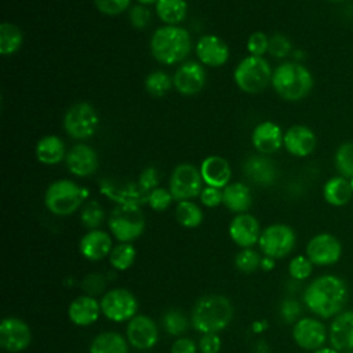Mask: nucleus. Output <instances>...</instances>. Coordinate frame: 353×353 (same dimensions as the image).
Instances as JSON below:
<instances>
[{
  "mask_svg": "<svg viewBox=\"0 0 353 353\" xmlns=\"http://www.w3.org/2000/svg\"><path fill=\"white\" fill-rule=\"evenodd\" d=\"M349 291L346 283L335 274H321L303 291L305 306L319 319H334L343 312Z\"/></svg>",
  "mask_w": 353,
  "mask_h": 353,
  "instance_id": "nucleus-1",
  "label": "nucleus"
},
{
  "mask_svg": "<svg viewBox=\"0 0 353 353\" xmlns=\"http://www.w3.org/2000/svg\"><path fill=\"white\" fill-rule=\"evenodd\" d=\"M232 319V302L221 294H207L200 296L190 312V324L200 334H218L230 324Z\"/></svg>",
  "mask_w": 353,
  "mask_h": 353,
  "instance_id": "nucleus-2",
  "label": "nucleus"
},
{
  "mask_svg": "<svg viewBox=\"0 0 353 353\" xmlns=\"http://www.w3.org/2000/svg\"><path fill=\"white\" fill-rule=\"evenodd\" d=\"M314 85L312 72L299 62H283L272 76V87L276 94L290 102L306 98Z\"/></svg>",
  "mask_w": 353,
  "mask_h": 353,
  "instance_id": "nucleus-3",
  "label": "nucleus"
},
{
  "mask_svg": "<svg viewBox=\"0 0 353 353\" xmlns=\"http://www.w3.org/2000/svg\"><path fill=\"white\" fill-rule=\"evenodd\" d=\"M150 52L156 61L164 65L182 62L190 52V34L181 26L165 25L152 34Z\"/></svg>",
  "mask_w": 353,
  "mask_h": 353,
  "instance_id": "nucleus-4",
  "label": "nucleus"
},
{
  "mask_svg": "<svg viewBox=\"0 0 353 353\" xmlns=\"http://www.w3.org/2000/svg\"><path fill=\"white\" fill-rule=\"evenodd\" d=\"M88 189L70 179H58L50 183L44 193L46 208L58 216L76 212L87 200Z\"/></svg>",
  "mask_w": 353,
  "mask_h": 353,
  "instance_id": "nucleus-5",
  "label": "nucleus"
},
{
  "mask_svg": "<svg viewBox=\"0 0 353 353\" xmlns=\"http://www.w3.org/2000/svg\"><path fill=\"white\" fill-rule=\"evenodd\" d=\"M273 70L268 61L262 57L248 55L243 58L234 72L233 79L237 87L247 94H259L272 84Z\"/></svg>",
  "mask_w": 353,
  "mask_h": 353,
  "instance_id": "nucleus-6",
  "label": "nucleus"
},
{
  "mask_svg": "<svg viewBox=\"0 0 353 353\" xmlns=\"http://www.w3.org/2000/svg\"><path fill=\"white\" fill-rule=\"evenodd\" d=\"M108 226L119 243H132L145 230V215L139 205L117 204L108 218Z\"/></svg>",
  "mask_w": 353,
  "mask_h": 353,
  "instance_id": "nucleus-7",
  "label": "nucleus"
},
{
  "mask_svg": "<svg viewBox=\"0 0 353 353\" xmlns=\"http://www.w3.org/2000/svg\"><path fill=\"white\" fill-rule=\"evenodd\" d=\"M62 124L70 138L84 141L97 132L99 116L88 102H77L65 112Z\"/></svg>",
  "mask_w": 353,
  "mask_h": 353,
  "instance_id": "nucleus-8",
  "label": "nucleus"
},
{
  "mask_svg": "<svg viewBox=\"0 0 353 353\" xmlns=\"http://www.w3.org/2000/svg\"><path fill=\"white\" fill-rule=\"evenodd\" d=\"M295 243L296 234L291 226L285 223H272L261 232L258 245L265 256L276 261L291 254Z\"/></svg>",
  "mask_w": 353,
  "mask_h": 353,
  "instance_id": "nucleus-9",
  "label": "nucleus"
},
{
  "mask_svg": "<svg viewBox=\"0 0 353 353\" xmlns=\"http://www.w3.org/2000/svg\"><path fill=\"white\" fill-rule=\"evenodd\" d=\"M102 314L114 323L130 321L138 312V301L135 295L123 287L110 288L101 298Z\"/></svg>",
  "mask_w": 353,
  "mask_h": 353,
  "instance_id": "nucleus-10",
  "label": "nucleus"
},
{
  "mask_svg": "<svg viewBox=\"0 0 353 353\" xmlns=\"http://www.w3.org/2000/svg\"><path fill=\"white\" fill-rule=\"evenodd\" d=\"M168 190L178 203L200 196L203 190V178L200 170L188 163L176 165L170 176Z\"/></svg>",
  "mask_w": 353,
  "mask_h": 353,
  "instance_id": "nucleus-11",
  "label": "nucleus"
},
{
  "mask_svg": "<svg viewBox=\"0 0 353 353\" xmlns=\"http://www.w3.org/2000/svg\"><path fill=\"white\" fill-rule=\"evenodd\" d=\"M305 254L314 266H331L341 259L342 244L332 233L321 232L307 241Z\"/></svg>",
  "mask_w": 353,
  "mask_h": 353,
  "instance_id": "nucleus-12",
  "label": "nucleus"
},
{
  "mask_svg": "<svg viewBox=\"0 0 353 353\" xmlns=\"http://www.w3.org/2000/svg\"><path fill=\"white\" fill-rule=\"evenodd\" d=\"M292 339L301 349L314 352L324 346L328 339V330L319 319L301 317L292 325Z\"/></svg>",
  "mask_w": 353,
  "mask_h": 353,
  "instance_id": "nucleus-13",
  "label": "nucleus"
},
{
  "mask_svg": "<svg viewBox=\"0 0 353 353\" xmlns=\"http://www.w3.org/2000/svg\"><path fill=\"white\" fill-rule=\"evenodd\" d=\"M32 342L29 325L19 317L8 316L0 323V346L8 353H19Z\"/></svg>",
  "mask_w": 353,
  "mask_h": 353,
  "instance_id": "nucleus-14",
  "label": "nucleus"
},
{
  "mask_svg": "<svg viewBox=\"0 0 353 353\" xmlns=\"http://www.w3.org/2000/svg\"><path fill=\"white\" fill-rule=\"evenodd\" d=\"M125 338L130 346L138 350H148L157 343L159 328L152 317L137 314L127 323Z\"/></svg>",
  "mask_w": 353,
  "mask_h": 353,
  "instance_id": "nucleus-15",
  "label": "nucleus"
},
{
  "mask_svg": "<svg viewBox=\"0 0 353 353\" xmlns=\"http://www.w3.org/2000/svg\"><path fill=\"white\" fill-rule=\"evenodd\" d=\"M174 87L182 95H196L205 84V70L201 63L186 61L174 73Z\"/></svg>",
  "mask_w": 353,
  "mask_h": 353,
  "instance_id": "nucleus-16",
  "label": "nucleus"
},
{
  "mask_svg": "<svg viewBox=\"0 0 353 353\" xmlns=\"http://www.w3.org/2000/svg\"><path fill=\"white\" fill-rule=\"evenodd\" d=\"M317 138L312 128L303 124H294L287 128L283 138V146L295 157H306L316 149Z\"/></svg>",
  "mask_w": 353,
  "mask_h": 353,
  "instance_id": "nucleus-17",
  "label": "nucleus"
},
{
  "mask_svg": "<svg viewBox=\"0 0 353 353\" xmlns=\"http://www.w3.org/2000/svg\"><path fill=\"white\" fill-rule=\"evenodd\" d=\"M261 232L258 219L248 212L237 214L229 223V236L241 248H251L258 244Z\"/></svg>",
  "mask_w": 353,
  "mask_h": 353,
  "instance_id": "nucleus-18",
  "label": "nucleus"
},
{
  "mask_svg": "<svg viewBox=\"0 0 353 353\" xmlns=\"http://www.w3.org/2000/svg\"><path fill=\"white\" fill-rule=\"evenodd\" d=\"M65 163L68 170L80 178L92 175L99 165L97 152L85 143H77L72 146L66 153Z\"/></svg>",
  "mask_w": 353,
  "mask_h": 353,
  "instance_id": "nucleus-19",
  "label": "nucleus"
},
{
  "mask_svg": "<svg viewBox=\"0 0 353 353\" xmlns=\"http://www.w3.org/2000/svg\"><path fill=\"white\" fill-rule=\"evenodd\" d=\"M196 55L199 61L204 65L218 68L228 62L229 47L216 34H205L196 44Z\"/></svg>",
  "mask_w": 353,
  "mask_h": 353,
  "instance_id": "nucleus-20",
  "label": "nucleus"
},
{
  "mask_svg": "<svg viewBox=\"0 0 353 353\" xmlns=\"http://www.w3.org/2000/svg\"><path fill=\"white\" fill-rule=\"evenodd\" d=\"M284 132L280 125L273 121H262L255 125L251 134V142L254 148L262 154H273L283 146Z\"/></svg>",
  "mask_w": 353,
  "mask_h": 353,
  "instance_id": "nucleus-21",
  "label": "nucleus"
},
{
  "mask_svg": "<svg viewBox=\"0 0 353 353\" xmlns=\"http://www.w3.org/2000/svg\"><path fill=\"white\" fill-rule=\"evenodd\" d=\"M330 345L339 350H353V310H343L336 314L328 327Z\"/></svg>",
  "mask_w": 353,
  "mask_h": 353,
  "instance_id": "nucleus-22",
  "label": "nucleus"
},
{
  "mask_svg": "<svg viewBox=\"0 0 353 353\" xmlns=\"http://www.w3.org/2000/svg\"><path fill=\"white\" fill-rule=\"evenodd\" d=\"M113 247L112 236L101 229L88 230L79 243L81 255L88 261H101L109 256Z\"/></svg>",
  "mask_w": 353,
  "mask_h": 353,
  "instance_id": "nucleus-23",
  "label": "nucleus"
},
{
  "mask_svg": "<svg viewBox=\"0 0 353 353\" xmlns=\"http://www.w3.org/2000/svg\"><path fill=\"white\" fill-rule=\"evenodd\" d=\"M101 314V302L97 298L85 294L74 298L68 307L69 320L79 327L94 324Z\"/></svg>",
  "mask_w": 353,
  "mask_h": 353,
  "instance_id": "nucleus-24",
  "label": "nucleus"
},
{
  "mask_svg": "<svg viewBox=\"0 0 353 353\" xmlns=\"http://www.w3.org/2000/svg\"><path fill=\"white\" fill-rule=\"evenodd\" d=\"M200 174L207 186L223 189L232 178V168L226 159L221 156H208L201 161Z\"/></svg>",
  "mask_w": 353,
  "mask_h": 353,
  "instance_id": "nucleus-25",
  "label": "nucleus"
},
{
  "mask_svg": "<svg viewBox=\"0 0 353 353\" xmlns=\"http://www.w3.org/2000/svg\"><path fill=\"white\" fill-rule=\"evenodd\" d=\"M245 176L252 181L256 185L261 186H269L272 185L277 178V168L273 164V161L265 154H255L250 156L243 165Z\"/></svg>",
  "mask_w": 353,
  "mask_h": 353,
  "instance_id": "nucleus-26",
  "label": "nucleus"
},
{
  "mask_svg": "<svg viewBox=\"0 0 353 353\" xmlns=\"http://www.w3.org/2000/svg\"><path fill=\"white\" fill-rule=\"evenodd\" d=\"M101 190L103 194L114 200L117 204L141 205V203L148 201V196L141 192L138 185H132V183L102 181Z\"/></svg>",
  "mask_w": 353,
  "mask_h": 353,
  "instance_id": "nucleus-27",
  "label": "nucleus"
},
{
  "mask_svg": "<svg viewBox=\"0 0 353 353\" xmlns=\"http://www.w3.org/2000/svg\"><path fill=\"white\" fill-rule=\"evenodd\" d=\"M222 204L232 212H247L252 204L251 189L243 182L229 183L222 189Z\"/></svg>",
  "mask_w": 353,
  "mask_h": 353,
  "instance_id": "nucleus-28",
  "label": "nucleus"
},
{
  "mask_svg": "<svg viewBox=\"0 0 353 353\" xmlns=\"http://www.w3.org/2000/svg\"><path fill=\"white\" fill-rule=\"evenodd\" d=\"M34 154L36 159L46 165L58 164L66 157L65 143L57 135H44L39 139L34 149Z\"/></svg>",
  "mask_w": 353,
  "mask_h": 353,
  "instance_id": "nucleus-29",
  "label": "nucleus"
},
{
  "mask_svg": "<svg viewBox=\"0 0 353 353\" xmlns=\"http://www.w3.org/2000/svg\"><path fill=\"white\" fill-rule=\"evenodd\" d=\"M323 197L325 203L332 207L346 205L353 197L349 179L342 175H335L327 179L323 186Z\"/></svg>",
  "mask_w": 353,
  "mask_h": 353,
  "instance_id": "nucleus-30",
  "label": "nucleus"
},
{
  "mask_svg": "<svg viewBox=\"0 0 353 353\" xmlns=\"http://www.w3.org/2000/svg\"><path fill=\"white\" fill-rule=\"evenodd\" d=\"M128 345L120 332L102 331L91 341L88 353H128Z\"/></svg>",
  "mask_w": 353,
  "mask_h": 353,
  "instance_id": "nucleus-31",
  "label": "nucleus"
},
{
  "mask_svg": "<svg viewBox=\"0 0 353 353\" xmlns=\"http://www.w3.org/2000/svg\"><path fill=\"white\" fill-rule=\"evenodd\" d=\"M156 14L165 25L176 26L188 14L186 0H157Z\"/></svg>",
  "mask_w": 353,
  "mask_h": 353,
  "instance_id": "nucleus-32",
  "label": "nucleus"
},
{
  "mask_svg": "<svg viewBox=\"0 0 353 353\" xmlns=\"http://www.w3.org/2000/svg\"><path fill=\"white\" fill-rule=\"evenodd\" d=\"M23 43L22 30L11 23L3 22L0 25V54L1 55H12L15 54Z\"/></svg>",
  "mask_w": 353,
  "mask_h": 353,
  "instance_id": "nucleus-33",
  "label": "nucleus"
},
{
  "mask_svg": "<svg viewBox=\"0 0 353 353\" xmlns=\"http://www.w3.org/2000/svg\"><path fill=\"white\" fill-rule=\"evenodd\" d=\"M175 218L181 226L193 229L203 222V211L196 203L190 200H185L176 204Z\"/></svg>",
  "mask_w": 353,
  "mask_h": 353,
  "instance_id": "nucleus-34",
  "label": "nucleus"
},
{
  "mask_svg": "<svg viewBox=\"0 0 353 353\" xmlns=\"http://www.w3.org/2000/svg\"><path fill=\"white\" fill-rule=\"evenodd\" d=\"M137 256V250L131 243H119L116 244L109 254V263L116 270L130 269Z\"/></svg>",
  "mask_w": 353,
  "mask_h": 353,
  "instance_id": "nucleus-35",
  "label": "nucleus"
},
{
  "mask_svg": "<svg viewBox=\"0 0 353 353\" xmlns=\"http://www.w3.org/2000/svg\"><path fill=\"white\" fill-rule=\"evenodd\" d=\"M334 165L338 175L347 179L353 176V141H346L338 146L334 154Z\"/></svg>",
  "mask_w": 353,
  "mask_h": 353,
  "instance_id": "nucleus-36",
  "label": "nucleus"
},
{
  "mask_svg": "<svg viewBox=\"0 0 353 353\" xmlns=\"http://www.w3.org/2000/svg\"><path fill=\"white\" fill-rule=\"evenodd\" d=\"M189 320L179 309H170L161 317L163 328L172 336L183 335L189 328Z\"/></svg>",
  "mask_w": 353,
  "mask_h": 353,
  "instance_id": "nucleus-37",
  "label": "nucleus"
},
{
  "mask_svg": "<svg viewBox=\"0 0 353 353\" xmlns=\"http://www.w3.org/2000/svg\"><path fill=\"white\" fill-rule=\"evenodd\" d=\"M143 85L148 94H150L152 97L160 98L170 91L174 83H172V79L165 72L154 70L146 76Z\"/></svg>",
  "mask_w": 353,
  "mask_h": 353,
  "instance_id": "nucleus-38",
  "label": "nucleus"
},
{
  "mask_svg": "<svg viewBox=\"0 0 353 353\" xmlns=\"http://www.w3.org/2000/svg\"><path fill=\"white\" fill-rule=\"evenodd\" d=\"M105 219V211L97 200H88L83 204L80 211V221L88 230L98 229Z\"/></svg>",
  "mask_w": 353,
  "mask_h": 353,
  "instance_id": "nucleus-39",
  "label": "nucleus"
},
{
  "mask_svg": "<svg viewBox=\"0 0 353 353\" xmlns=\"http://www.w3.org/2000/svg\"><path fill=\"white\" fill-rule=\"evenodd\" d=\"M262 258L258 251L252 248H241L234 256V266L243 273H252L261 266Z\"/></svg>",
  "mask_w": 353,
  "mask_h": 353,
  "instance_id": "nucleus-40",
  "label": "nucleus"
},
{
  "mask_svg": "<svg viewBox=\"0 0 353 353\" xmlns=\"http://www.w3.org/2000/svg\"><path fill=\"white\" fill-rule=\"evenodd\" d=\"M313 266L306 255H296L288 263V273L292 280L303 281L312 276Z\"/></svg>",
  "mask_w": 353,
  "mask_h": 353,
  "instance_id": "nucleus-41",
  "label": "nucleus"
},
{
  "mask_svg": "<svg viewBox=\"0 0 353 353\" xmlns=\"http://www.w3.org/2000/svg\"><path fill=\"white\" fill-rule=\"evenodd\" d=\"M174 201V197L168 189L164 188H156L148 194V204L154 211H164L167 210L171 203Z\"/></svg>",
  "mask_w": 353,
  "mask_h": 353,
  "instance_id": "nucleus-42",
  "label": "nucleus"
},
{
  "mask_svg": "<svg viewBox=\"0 0 353 353\" xmlns=\"http://www.w3.org/2000/svg\"><path fill=\"white\" fill-rule=\"evenodd\" d=\"M106 288V280L101 273H90L81 281V290L85 295L97 298Z\"/></svg>",
  "mask_w": 353,
  "mask_h": 353,
  "instance_id": "nucleus-43",
  "label": "nucleus"
},
{
  "mask_svg": "<svg viewBox=\"0 0 353 353\" xmlns=\"http://www.w3.org/2000/svg\"><path fill=\"white\" fill-rule=\"evenodd\" d=\"M292 50V44L288 40L287 36L281 34V33H276L269 39V48L268 52L272 57L276 58H285Z\"/></svg>",
  "mask_w": 353,
  "mask_h": 353,
  "instance_id": "nucleus-44",
  "label": "nucleus"
},
{
  "mask_svg": "<svg viewBox=\"0 0 353 353\" xmlns=\"http://www.w3.org/2000/svg\"><path fill=\"white\" fill-rule=\"evenodd\" d=\"M302 313L301 303L294 298H285L280 305V316L287 324H295Z\"/></svg>",
  "mask_w": 353,
  "mask_h": 353,
  "instance_id": "nucleus-45",
  "label": "nucleus"
},
{
  "mask_svg": "<svg viewBox=\"0 0 353 353\" xmlns=\"http://www.w3.org/2000/svg\"><path fill=\"white\" fill-rule=\"evenodd\" d=\"M268 48H269V37L263 32H254L250 34L247 40V50L250 55L262 57L265 52H268Z\"/></svg>",
  "mask_w": 353,
  "mask_h": 353,
  "instance_id": "nucleus-46",
  "label": "nucleus"
},
{
  "mask_svg": "<svg viewBox=\"0 0 353 353\" xmlns=\"http://www.w3.org/2000/svg\"><path fill=\"white\" fill-rule=\"evenodd\" d=\"M94 4L105 15H119L130 7L131 0H94Z\"/></svg>",
  "mask_w": 353,
  "mask_h": 353,
  "instance_id": "nucleus-47",
  "label": "nucleus"
},
{
  "mask_svg": "<svg viewBox=\"0 0 353 353\" xmlns=\"http://www.w3.org/2000/svg\"><path fill=\"white\" fill-rule=\"evenodd\" d=\"M152 14L143 4H137L130 8V23L135 29H145L150 22Z\"/></svg>",
  "mask_w": 353,
  "mask_h": 353,
  "instance_id": "nucleus-48",
  "label": "nucleus"
},
{
  "mask_svg": "<svg viewBox=\"0 0 353 353\" xmlns=\"http://www.w3.org/2000/svg\"><path fill=\"white\" fill-rule=\"evenodd\" d=\"M159 183V175L157 170L154 167H146L141 171L138 178V186L143 194H149L153 189L157 188Z\"/></svg>",
  "mask_w": 353,
  "mask_h": 353,
  "instance_id": "nucleus-49",
  "label": "nucleus"
},
{
  "mask_svg": "<svg viewBox=\"0 0 353 353\" xmlns=\"http://www.w3.org/2000/svg\"><path fill=\"white\" fill-rule=\"evenodd\" d=\"M221 347H222V341L216 332L201 334L199 339V350L201 353H219Z\"/></svg>",
  "mask_w": 353,
  "mask_h": 353,
  "instance_id": "nucleus-50",
  "label": "nucleus"
},
{
  "mask_svg": "<svg viewBox=\"0 0 353 353\" xmlns=\"http://www.w3.org/2000/svg\"><path fill=\"white\" fill-rule=\"evenodd\" d=\"M199 197H200V201L203 205L214 208L222 203V190L218 188L205 186V188H203Z\"/></svg>",
  "mask_w": 353,
  "mask_h": 353,
  "instance_id": "nucleus-51",
  "label": "nucleus"
},
{
  "mask_svg": "<svg viewBox=\"0 0 353 353\" xmlns=\"http://www.w3.org/2000/svg\"><path fill=\"white\" fill-rule=\"evenodd\" d=\"M197 343L188 336H179L171 345L170 353H197Z\"/></svg>",
  "mask_w": 353,
  "mask_h": 353,
  "instance_id": "nucleus-52",
  "label": "nucleus"
},
{
  "mask_svg": "<svg viewBox=\"0 0 353 353\" xmlns=\"http://www.w3.org/2000/svg\"><path fill=\"white\" fill-rule=\"evenodd\" d=\"M312 353H341V352L334 349L332 346H323V347H320V349H317V350H314Z\"/></svg>",
  "mask_w": 353,
  "mask_h": 353,
  "instance_id": "nucleus-53",
  "label": "nucleus"
},
{
  "mask_svg": "<svg viewBox=\"0 0 353 353\" xmlns=\"http://www.w3.org/2000/svg\"><path fill=\"white\" fill-rule=\"evenodd\" d=\"M139 4H143V6H149V4H156L157 0H137Z\"/></svg>",
  "mask_w": 353,
  "mask_h": 353,
  "instance_id": "nucleus-54",
  "label": "nucleus"
},
{
  "mask_svg": "<svg viewBox=\"0 0 353 353\" xmlns=\"http://www.w3.org/2000/svg\"><path fill=\"white\" fill-rule=\"evenodd\" d=\"M349 182H350V188H352V192H353V176L349 178Z\"/></svg>",
  "mask_w": 353,
  "mask_h": 353,
  "instance_id": "nucleus-55",
  "label": "nucleus"
},
{
  "mask_svg": "<svg viewBox=\"0 0 353 353\" xmlns=\"http://www.w3.org/2000/svg\"><path fill=\"white\" fill-rule=\"evenodd\" d=\"M328 1H332V3H339V1H343V0H328Z\"/></svg>",
  "mask_w": 353,
  "mask_h": 353,
  "instance_id": "nucleus-56",
  "label": "nucleus"
},
{
  "mask_svg": "<svg viewBox=\"0 0 353 353\" xmlns=\"http://www.w3.org/2000/svg\"><path fill=\"white\" fill-rule=\"evenodd\" d=\"M343 353H353V350H347V352H343Z\"/></svg>",
  "mask_w": 353,
  "mask_h": 353,
  "instance_id": "nucleus-57",
  "label": "nucleus"
}]
</instances>
